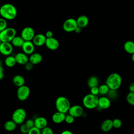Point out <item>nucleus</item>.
I'll return each instance as SVG.
<instances>
[{
    "mask_svg": "<svg viewBox=\"0 0 134 134\" xmlns=\"http://www.w3.org/2000/svg\"><path fill=\"white\" fill-rule=\"evenodd\" d=\"M55 104L57 110L64 114L69 111L71 107L69 100L62 96H59L56 99Z\"/></svg>",
    "mask_w": 134,
    "mask_h": 134,
    "instance_id": "nucleus-3",
    "label": "nucleus"
},
{
    "mask_svg": "<svg viewBox=\"0 0 134 134\" xmlns=\"http://www.w3.org/2000/svg\"><path fill=\"white\" fill-rule=\"evenodd\" d=\"M111 105L110 99L107 96H102L98 98V103L97 107H99L101 109H108Z\"/></svg>",
    "mask_w": 134,
    "mask_h": 134,
    "instance_id": "nucleus-13",
    "label": "nucleus"
},
{
    "mask_svg": "<svg viewBox=\"0 0 134 134\" xmlns=\"http://www.w3.org/2000/svg\"><path fill=\"white\" fill-rule=\"evenodd\" d=\"M26 118V112L21 108L16 109L13 113L12 118L17 124H21Z\"/></svg>",
    "mask_w": 134,
    "mask_h": 134,
    "instance_id": "nucleus-6",
    "label": "nucleus"
},
{
    "mask_svg": "<svg viewBox=\"0 0 134 134\" xmlns=\"http://www.w3.org/2000/svg\"><path fill=\"white\" fill-rule=\"evenodd\" d=\"M113 125L114 128L118 129L122 126V121L119 118H115L113 120Z\"/></svg>",
    "mask_w": 134,
    "mask_h": 134,
    "instance_id": "nucleus-31",
    "label": "nucleus"
},
{
    "mask_svg": "<svg viewBox=\"0 0 134 134\" xmlns=\"http://www.w3.org/2000/svg\"><path fill=\"white\" fill-rule=\"evenodd\" d=\"M113 128V120L107 119L103 121L100 125V129L104 132L109 131Z\"/></svg>",
    "mask_w": 134,
    "mask_h": 134,
    "instance_id": "nucleus-21",
    "label": "nucleus"
},
{
    "mask_svg": "<svg viewBox=\"0 0 134 134\" xmlns=\"http://www.w3.org/2000/svg\"><path fill=\"white\" fill-rule=\"evenodd\" d=\"M25 40L21 36H16L12 40L11 43L13 46L16 47H21L23 45Z\"/></svg>",
    "mask_w": 134,
    "mask_h": 134,
    "instance_id": "nucleus-24",
    "label": "nucleus"
},
{
    "mask_svg": "<svg viewBox=\"0 0 134 134\" xmlns=\"http://www.w3.org/2000/svg\"><path fill=\"white\" fill-rule=\"evenodd\" d=\"M129 90L130 92H134V82H131L129 85Z\"/></svg>",
    "mask_w": 134,
    "mask_h": 134,
    "instance_id": "nucleus-41",
    "label": "nucleus"
},
{
    "mask_svg": "<svg viewBox=\"0 0 134 134\" xmlns=\"http://www.w3.org/2000/svg\"><path fill=\"white\" fill-rule=\"evenodd\" d=\"M122 83V78L120 74L117 73H113L107 77L105 84L109 87V89L117 90Z\"/></svg>",
    "mask_w": 134,
    "mask_h": 134,
    "instance_id": "nucleus-2",
    "label": "nucleus"
},
{
    "mask_svg": "<svg viewBox=\"0 0 134 134\" xmlns=\"http://www.w3.org/2000/svg\"><path fill=\"white\" fill-rule=\"evenodd\" d=\"M68 112L70 115H72L74 118H77L80 117L83 115L84 110L82 106L75 105L71 106Z\"/></svg>",
    "mask_w": 134,
    "mask_h": 134,
    "instance_id": "nucleus-11",
    "label": "nucleus"
},
{
    "mask_svg": "<svg viewBox=\"0 0 134 134\" xmlns=\"http://www.w3.org/2000/svg\"><path fill=\"white\" fill-rule=\"evenodd\" d=\"M42 60V56L39 53H33L29 58V61L34 65L40 63Z\"/></svg>",
    "mask_w": 134,
    "mask_h": 134,
    "instance_id": "nucleus-19",
    "label": "nucleus"
},
{
    "mask_svg": "<svg viewBox=\"0 0 134 134\" xmlns=\"http://www.w3.org/2000/svg\"><path fill=\"white\" fill-rule=\"evenodd\" d=\"M16 36V29L12 27H7L0 32V39L3 42H11L12 39Z\"/></svg>",
    "mask_w": 134,
    "mask_h": 134,
    "instance_id": "nucleus-5",
    "label": "nucleus"
},
{
    "mask_svg": "<svg viewBox=\"0 0 134 134\" xmlns=\"http://www.w3.org/2000/svg\"><path fill=\"white\" fill-rule=\"evenodd\" d=\"M1 16L6 20H13L17 15L16 8L12 4L6 3L0 7Z\"/></svg>",
    "mask_w": 134,
    "mask_h": 134,
    "instance_id": "nucleus-1",
    "label": "nucleus"
},
{
    "mask_svg": "<svg viewBox=\"0 0 134 134\" xmlns=\"http://www.w3.org/2000/svg\"><path fill=\"white\" fill-rule=\"evenodd\" d=\"M20 134H28V133H21Z\"/></svg>",
    "mask_w": 134,
    "mask_h": 134,
    "instance_id": "nucleus-48",
    "label": "nucleus"
},
{
    "mask_svg": "<svg viewBox=\"0 0 134 134\" xmlns=\"http://www.w3.org/2000/svg\"><path fill=\"white\" fill-rule=\"evenodd\" d=\"M0 16H1V11H0Z\"/></svg>",
    "mask_w": 134,
    "mask_h": 134,
    "instance_id": "nucleus-49",
    "label": "nucleus"
},
{
    "mask_svg": "<svg viewBox=\"0 0 134 134\" xmlns=\"http://www.w3.org/2000/svg\"><path fill=\"white\" fill-rule=\"evenodd\" d=\"M30 128L26 125V124H22L20 127V131L21 133H28Z\"/></svg>",
    "mask_w": 134,
    "mask_h": 134,
    "instance_id": "nucleus-36",
    "label": "nucleus"
},
{
    "mask_svg": "<svg viewBox=\"0 0 134 134\" xmlns=\"http://www.w3.org/2000/svg\"><path fill=\"white\" fill-rule=\"evenodd\" d=\"M99 83V80L97 76H91L87 80V85L90 88L97 86Z\"/></svg>",
    "mask_w": 134,
    "mask_h": 134,
    "instance_id": "nucleus-26",
    "label": "nucleus"
},
{
    "mask_svg": "<svg viewBox=\"0 0 134 134\" xmlns=\"http://www.w3.org/2000/svg\"><path fill=\"white\" fill-rule=\"evenodd\" d=\"M131 60L134 62V53L131 54Z\"/></svg>",
    "mask_w": 134,
    "mask_h": 134,
    "instance_id": "nucleus-45",
    "label": "nucleus"
},
{
    "mask_svg": "<svg viewBox=\"0 0 134 134\" xmlns=\"http://www.w3.org/2000/svg\"><path fill=\"white\" fill-rule=\"evenodd\" d=\"M28 134H41V132L40 129L35 126L29 129Z\"/></svg>",
    "mask_w": 134,
    "mask_h": 134,
    "instance_id": "nucleus-34",
    "label": "nucleus"
},
{
    "mask_svg": "<svg viewBox=\"0 0 134 134\" xmlns=\"http://www.w3.org/2000/svg\"><path fill=\"white\" fill-rule=\"evenodd\" d=\"M17 63L15 57L8 55L5 60V65L9 68L14 66Z\"/></svg>",
    "mask_w": 134,
    "mask_h": 134,
    "instance_id": "nucleus-27",
    "label": "nucleus"
},
{
    "mask_svg": "<svg viewBox=\"0 0 134 134\" xmlns=\"http://www.w3.org/2000/svg\"><path fill=\"white\" fill-rule=\"evenodd\" d=\"M47 119L43 117H37L35 120V126L40 130L47 126Z\"/></svg>",
    "mask_w": 134,
    "mask_h": 134,
    "instance_id": "nucleus-17",
    "label": "nucleus"
},
{
    "mask_svg": "<svg viewBox=\"0 0 134 134\" xmlns=\"http://www.w3.org/2000/svg\"><path fill=\"white\" fill-rule=\"evenodd\" d=\"M61 134H73L72 132H71V131L70 130H64L63 131Z\"/></svg>",
    "mask_w": 134,
    "mask_h": 134,
    "instance_id": "nucleus-43",
    "label": "nucleus"
},
{
    "mask_svg": "<svg viewBox=\"0 0 134 134\" xmlns=\"http://www.w3.org/2000/svg\"><path fill=\"white\" fill-rule=\"evenodd\" d=\"M35 36V31L31 27H26L21 31V37L25 41L32 40Z\"/></svg>",
    "mask_w": 134,
    "mask_h": 134,
    "instance_id": "nucleus-9",
    "label": "nucleus"
},
{
    "mask_svg": "<svg viewBox=\"0 0 134 134\" xmlns=\"http://www.w3.org/2000/svg\"><path fill=\"white\" fill-rule=\"evenodd\" d=\"M81 30H82V28H81V27H77V28L75 29V32H76V33H79V32H80L81 31Z\"/></svg>",
    "mask_w": 134,
    "mask_h": 134,
    "instance_id": "nucleus-44",
    "label": "nucleus"
},
{
    "mask_svg": "<svg viewBox=\"0 0 134 134\" xmlns=\"http://www.w3.org/2000/svg\"><path fill=\"white\" fill-rule=\"evenodd\" d=\"M4 76V70L3 67L0 68V80L3 79Z\"/></svg>",
    "mask_w": 134,
    "mask_h": 134,
    "instance_id": "nucleus-42",
    "label": "nucleus"
},
{
    "mask_svg": "<svg viewBox=\"0 0 134 134\" xmlns=\"http://www.w3.org/2000/svg\"><path fill=\"white\" fill-rule=\"evenodd\" d=\"M25 69L27 71H30L33 69L34 67V64H32L31 62H30L29 61L28 62H27L25 65Z\"/></svg>",
    "mask_w": 134,
    "mask_h": 134,
    "instance_id": "nucleus-39",
    "label": "nucleus"
},
{
    "mask_svg": "<svg viewBox=\"0 0 134 134\" xmlns=\"http://www.w3.org/2000/svg\"><path fill=\"white\" fill-rule=\"evenodd\" d=\"M13 82L14 84L18 87L25 85V80L23 76L20 75H16L13 78Z\"/></svg>",
    "mask_w": 134,
    "mask_h": 134,
    "instance_id": "nucleus-22",
    "label": "nucleus"
},
{
    "mask_svg": "<svg viewBox=\"0 0 134 134\" xmlns=\"http://www.w3.org/2000/svg\"><path fill=\"white\" fill-rule=\"evenodd\" d=\"M107 96L110 100H115L117 98L118 96V93L117 91L116 90L109 89L107 94Z\"/></svg>",
    "mask_w": 134,
    "mask_h": 134,
    "instance_id": "nucleus-29",
    "label": "nucleus"
},
{
    "mask_svg": "<svg viewBox=\"0 0 134 134\" xmlns=\"http://www.w3.org/2000/svg\"><path fill=\"white\" fill-rule=\"evenodd\" d=\"M2 41H1V39H0V45H1V44L2 43Z\"/></svg>",
    "mask_w": 134,
    "mask_h": 134,
    "instance_id": "nucleus-47",
    "label": "nucleus"
},
{
    "mask_svg": "<svg viewBox=\"0 0 134 134\" xmlns=\"http://www.w3.org/2000/svg\"><path fill=\"white\" fill-rule=\"evenodd\" d=\"M13 47L10 42H2L0 45V53L4 55L8 56L13 52Z\"/></svg>",
    "mask_w": 134,
    "mask_h": 134,
    "instance_id": "nucleus-10",
    "label": "nucleus"
},
{
    "mask_svg": "<svg viewBox=\"0 0 134 134\" xmlns=\"http://www.w3.org/2000/svg\"><path fill=\"white\" fill-rule=\"evenodd\" d=\"M7 23L6 19L2 17L0 18V32L4 30L7 28Z\"/></svg>",
    "mask_w": 134,
    "mask_h": 134,
    "instance_id": "nucleus-32",
    "label": "nucleus"
},
{
    "mask_svg": "<svg viewBox=\"0 0 134 134\" xmlns=\"http://www.w3.org/2000/svg\"><path fill=\"white\" fill-rule=\"evenodd\" d=\"M98 98L96 95H93L91 93L87 94L83 98V105L87 109H94L98 106Z\"/></svg>",
    "mask_w": 134,
    "mask_h": 134,
    "instance_id": "nucleus-4",
    "label": "nucleus"
},
{
    "mask_svg": "<svg viewBox=\"0 0 134 134\" xmlns=\"http://www.w3.org/2000/svg\"><path fill=\"white\" fill-rule=\"evenodd\" d=\"M46 39L47 38L45 35L42 34H38L35 35L32 41L35 46L39 47L45 44Z\"/></svg>",
    "mask_w": 134,
    "mask_h": 134,
    "instance_id": "nucleus-15",
    "label": "nucleus"
},
{
    "mask_svg": "<svg viewBox=\"0 0 134 134\" xmlns=\"http://www.w3.org/2000/svg\"><path fill=\"white\" fill-rule=\"evenodd\" d=\"M23 52L26 54H31L35 50V44L31 41H25L21 47Z\"/></svg>",
    "mask_w": 134,
    "mask_h": 134,
    "instance_id": "nucleus-14",
    "label": "nucleus"
},
{
    "mask_svg": "<svg viewBox=\"0 0 134 134\" xmlns=\"http://www.w3.org/2000/svg\"><path fill=\"white\" fill-rule=\"evenodd\" d=\"M76 20L77 24V26L81 27V28H85V27H86L88 25L89 22L88 17L84 15L79 16Z\"/></svg>",
    "mask_w": 134,
    "mask_h": 134,
    "instance_id": "nucleus-20",
    "label": "nucleus"
},
{
    "mask_svg": "<svg viewBox=\"0 0 134 134\" xmlns=\"http://www.w3.org/2000/svg\"><path fill=\"white\" fill-rule=\"evenodd\" d=\"M17 125V124L13 120H8L6 121L4 124V128L8 131H12L16 128Z\"/></svg>",
    "mask_w": 134,
    "mask_h": 134,
    "instance_id": "nucleus-25",
    "label": "nucleus"
},
{
    "mask_svg": "<svg viewBox=\"0 0 134 134\" xmlns=\"http://www.w3.org/2000/svg\"><path fill=\"white\" fill-rule=\"evenodd\" d=\"M98 89H99V94H100L102 96L107 95L109 90V87L105 83L100 85L98 87Z\"/></svg>",
    "mask_w": 134,
    "mask_h": 134,
    "instance_id": "nucleus-28",
    "label": "nucleus"
},
{
    "mask_svg": "<svg viewBox=\"0 0 134 134\" xmlns=\"http://www.w3.org/2000/svg\"><path fill=\"white\" fill-rule=\"evenodd\" d=\"M126 100L129 104L134 106V92H129L127 95Z\"/></svg>",
    "mask_w": 134,
    "mask_h": 134,
    "instance_id": "nucleus-30",
    "label": "nucleus"
},
{
    "mask_svg": "<svg viewBox=\"0 0 134 134\" xmlns=\"http://www.w3.org/2000/svg\"><path fill=\"white\" fill-rule=\"evenodd\" d=\"M90 92L91 94L94 95H97L98 94H99V89H98V87L97 86H95V87H93L92 88H90Z\"/></svg>",
    "mask_w": 134,
    "mask_h": 134,
    "instance_id": "nucleus-38",
    "label": "nucleus"
},
{
    "mask_svg": "<svg viewBox=\"0 0 134 134\" xmlns=\"http://www.w3.org/2000/svg\"><path fill=\"white\" fill-rule=\"evenodd\" d=\"M41 134H53V130L49 127L46 126L41 129Z\"/></svg>",
    "mask_w": 134,
    "mask_h": 134,
    "instance_id": "nucleus-33",
    "label": "nucleus"
},
{
    "mask_svg": "<svg viewBox=\"0 0 134 134\" xmlns=\"http://www.w3.org/2000/svg\"><path fill=\"white\" fill-rule=\"evenodd\" d=\"M25 124L30 129L35 127V120L31 119H29L27 120Z\"/></svg>",
    "mask_w": 134,
    "mask_h": 134,
    "instance_id": "nucleus-37",
    "label": "nucleus"
},
{
    "mask_svg": "<svg viewBox=\"0 0 134 134\" xmlns=\"http://www.w3.org/2000/svg\"><path fill=\"white\" fill-rule=\"evenodd\" d=\"M1 67H2V62H1V60H0V68Z\"/></svg>",
    "mask_w": 134,
    "mask_h": 134,
    "instance_id": "nucleus-46",
    "label": "nucleus"
},
{
    "mask_svg": "<svg viewBox=\"0 0 134 134\" xmlns=\"http://www.w3.org/2000/svg\"><path fill=\"white\" fill-rule=\"evenodd\" d=\"M74 117L73 116H72V115L69 114L68 115H66L65 116V120L64 121L67 123V124H72L74 121Z\"/></svg>",
    "mask_w": 134,
    "mask_h": 134,
    "instance_id": "nucleus-35",
    "label": "nucleus"
},
{
    "mask_svg": "<svg viewBox=\"0 0 134 134\" xmlns=\"http://www.w3.org/2000/svg\"><path fill=\"white\" fill-rule=\"evenodd\" d=\"M77 27L76 20L73 18H70L65 20L62 26L63 29L68 32L75 31Z\"/></svg>",
    "mask_w": 134,
    "mask_h": 134,
    "instance_id": "nucleus-7",
    "label": "nucleus"
},
{
    "mask_svg": "<svg viewBox=\"0 0 134 134\" xmlns=\"http://www.w3.org/2000/svg\"><path fill=\"white\" fill-rule=\"evenodd\" d=\"M45 36L47 38L53 37V32L51 30H48L45 34Z\"/></svg>",
    "mask_w": 134,
    "mask_h": 134,
    "instance_id": "nucleus-40",
    "label": "nucleus"
},
{
    "mask_svg": "<svg viewBox=\"0 0 134 134\" xmlns=\"http://www.w3.org/2000/svg\"><path fill=\"white\" fill-rule=\"evenodd\" d=\"M30 93V91L29 87L28 86L24 85L18 87L17 91V98L21 101H24L28 98Z\"/></svg>",
    "mask_w": 134,
    "mask_h": 134,
    "instance_id": "nucleus-8",
    "label": "nucleus"
},
{
    "mask_svg": "<svg viewBox=\"0 0 134 134\" xmlns=\"http://www.w3.org/2000/svg\"><path fill=\"white\" fill-rule=\"evenodd\" d=\"M124 49L126 52L132 54L134 53V42L132 41H127L124 44Z\"/></svg>",
    "mask_w": 134,
    "mask_h": 134,
    "instance_id": "nucleus-23",
    "label": "nucleus"
},
{
    "mask_svg": "<svg viewBox=\"0 0 134 134\" xmlns=\"http://www.w3.org/2000/svg\"><path fill=\"white\" fill-rule=\"evenodd\" d=\"M17 63L21 65H25L29 62V58L27 54L24 52H19L17 53L15 56Z\"/></svg>",
    "mask_w": 134,
    "mask_h": 134,
    "instance_id": "nucleus-16",
    "label": "nucleus"
},
{
    "mask_svg": "<svg viewBox=\"0 0 134 134\" xmlns=\"http://www.w3.org/2000/svg\"><path fill=\"white\" fill-rule=\"evenodd\" d=\"M45 45L49 49L55 50L58 49L59 47V42L57 39L53 37L48 38L46 39Z\"/></svg>",
    "mask_w": 134,
    "mask_h": 134,
    "instance_id": "nucleus-12",
    "label": "nucleus"
},
{
    "mask_svg": "<svg viewBox=\"0 0 134 134\" xmlns=\"http://www.w3.org/2000/svg\"><path fill=\"white\" fill-rule=\"evenodd\" d=\"M65 116L64 113L57 111L52 115V120L55 124H60L64 121Z\"/></svg>",
    "mask_w": 134,
    "mask_h": 134,
    "instance_id": "nucleus-18",
    "label": "nucleus"
}]
</instances>
